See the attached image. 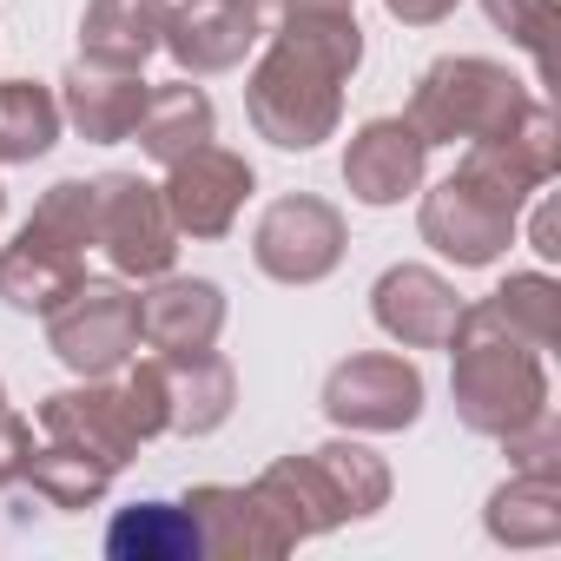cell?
<instances>
[{"label": "cell", "instance_id": "cell-9", "mask_svg": "<svg viewBox=\"0 0 561 561\" xmlns=\"http://www.w3.org/2000/svg\"><path fill=\"white\" fill-rule=\"evenodd\" d=\"M251 185H257L251 159L231 152V146H218V139H205L198 152H185V159L165 165L159 192H165V211H172L179 238H225L238 225Z\"/></svg>", "mask_w": 561, "mask_h": 561}, {"label": "cell", "instance_id": "cell-28", "mask_svg": "<svg viewBox=\"0 0 561 561\" xmlns=\"http://www.w3.org/2000/svg\"><path fill=\"white\" fill-rule=\"evenodd\" d=\"M318 456V469L331 476V489H337V502H344V515L351 522H364V515H377V508H390V462L370 449V443H357V436H337V443H324V449H311Z\"/></svg>", "mask_w": 561, "mask_h": 561}, {"label": "cell", "instance_id": "cell-27", "mask_svg": "<svg viewBox=\"0 0 561 561\" xmlns=\"http://www.w3.org/2000/svg\"><path fill=\"white\" fill-rule=\"evenodd\" d=\"M21 231L41 238V244H54V251L87 257V251L100 244V185H93V179H60V185H47L41 205H34V218H27Z\"/></svg>", "mask_w": 561, "mask_h": 561}, {"label": "cell", "instance_id": "cell-6", "mask_svg": "<svg viewBox=\"0 0 561 561\" xmlns=\"http://www.w3.org/2000/svg\"><path fill=\"white\" fill-rule=\"evenodd\" d=\"M423 370L397 351H357L324 377V416L344 436H397L423 416Z\"/></svg>", "mask_w": 561, "mask_h": 561}, {"label": "cell", "instance_id": "cell-18", "mask_svg": "<svg viewBox=\"0 0 561 561\" xmlns=\"http://www.w3.org/2000/svg\"><path fill=\"white\" fill-rule=\"evenodd\" d=\"M159 370H165L172 436H211V430L231 423V410H238V370H231V357H218L211 344L205 351H165Z\"/></svg>", "mask_w": 561, "mask_h": 561}, {"label": "cell", "instance_id": "cell-29", "mask_svg": "<svg viewBox=\"0 0 561 561\" xmlns=\"http://www.w3.org/2000/svg\"><path fill=\"white\" fill-rule=\"evenodd\" d=\"M119 397H126V416H133L139 443H152V436H165V430H172V410H165V370H159V357H133V364L119 370Z\"/></svg>", "mask_w": 561, "mask_h": 561}, {"label": "cell", "instance_id": "cell-36", "mask_svg": "<svg viewBox=\"0 0 561 561\" xmlns=\"http://www.w3.org/2000/svg\"><path fill=\"white\" fill-rule=\"evenodd\" d=\"M0 205H8V192H0Z\"/></svg>", "mask_w": 561, "mask_h": 561}, {"label": "cell", "instance_id": "cell-32", "mask_svg": "<svg viewBox=\"0 0 561 561\" xmlns=\"http://www.w3.org/2000/svg\"><path fill=\"white\" fill-rule=\"evenodd\" d=\"M27 456H34V423L0 403V489L27 482Z\"/></svg>", "mask_w": 561, "mask_h": 561}, {"label": "cell", "instance_id": "cell-20", "mask_svg": "<svg viewBox=\"0 0 561 561\" xmlns=\"http://www.w3.org/2000/svg\"><path fill=\"white\" fill-rule=\"evenodd\" d=\"M462 324L502 331L528 351H554L561 344V285L548 271H508L482 305H462Z\"/></svg>", "mask_w": 561, "mask_h": 561}, {"label": "cell", "instance_id": "cell-19", "mask_svg": "<svg viewBox=\"0 0 561 561\" xmlns=\"http://www.w3.org/2000/svg\"><path fill=\"white\" fill-rule=\"evenodd\" d=\"M165 14H172V0H87L80 60L119 67V73H146V60L165 41Z\"/></svg>", "mask_w": 561, "mask_h": 561}, {"label": "cell", "instance_id": "cell-21", "mask_svg": "<svg viewBox=\"0 0 561 561\" xmlns=\"http://www.w3.org/2000/svg\"><path fill=\"white\" fill-rule=\"evenodd\" d=\"M80 277H87V257L54 251V244H41L27 231H14V244H0V305H14L27 318L60 311L80 291Z\"/></svg>", "mask_w": 561, "mask_h": 561}, {"label": "cell", "instance_id": "cell-33", "mask_svg": "<svg viewBox=\"0 0 561 561\" xmlns=\"http://www.w3.org/2000/svg\"><path fill=\"white\" fill-rule=\"evenodd\" d=\"M383 14L403 27H443L456 14V0H383Z\"/></svg>", "mask_w": 561, "mask_h": 561}, {"label": "cell", "instance_id": "cell-13", "mask_svg": "<svg viewBox=\"0 0 561 561\" xmlns=\"http://www.w3.org/2000/svg\"><path fill=\"white\" fill-rule=\"evenodd\" d=\"M41 430L54 443H73L87 456H100L106 469H126L139 456V430L126 416V397H119V377H80L73 390H54L41 397Z\"/></svg>", "mask_w": 561, "mask_h": 561}, {"label": "cell", "instance_id": "cell-25", "mask_svg": "<svg viewBox=\"0 0 561 561\" xmlns=\"http://www.w3.org/2000/svg\"><path fill=\"white\" fill-rule=\"evenodd\" d=\"M60 93L41 80H0V165H34L60 146Z\"/></svg>", "mask_w": 561, "mask_h": 561}, {"label": "cell", "instance_id": "cell-10", "mask_svg": "<svg viewBox=\"0 0 561 561\" xmlns=\"http://www.w3.org/2000/svg\"><path fill=\"white\" fill-rule=\"evenodd\" d=\"M257 41H264L257 0H172L159 54H172V67L185 80H211V73L244 67V54Z\"/></svg>", "mask_w": 561, "mask_h": 561}, {"label": "cell", "instance_id": "cell-26", "mask_svg": "<svg viewBox=\"0 0 561 561\" xmlns=\"http://www.w3.org/2000/svg\"><path fill=\"white\" fill-rule=\"evenodd\" d=\"M113 476H119V469H106L100 456H87V449H73V443H54V436H47V449L27 456V482H34V495H41L47 508H67V515L100 508L106 489H113Z\"/></svg>", "mask_w": 561, "mask_h": 561}, {"label": "cell", "instance_id": "cell-7", "mask_svg": "<svg viewBox=\"0 0 561 561\" xmlns=\"http://www.w3.org/2000/svg\"><path fill=\"white\" fill-rule=\"evenodd\" d=\"M93 185H100V244L93 251H106V264L119 277H133V285L165 277L179 264V225L165 211V192L139 172H106Z\"/></svg>", "mask_w": 561, "mask_h": 561}, {"label": "cell", "instance_id": "cell-35", "mask_svg": "<svg viewBox=\"0 0 561 561\" xmlns=\"http://www.w3.org/2000/svg\"><path fill=\"white\" fill-rule=\"evenodd\" d=\"M0 403H8V390H0Z\"/></svg>", "mask_w": 561, "mask_h": 561}, {"label": "cell", "instance_id": "cell-31", "mask_svg": "<svg viewBox=\"0 0 561 561\" xmlns=\"http://www.w3.org/2000/svg\"><path fill=\"white\" fill-rule=\"evenodd\" d=\"M502 443H508V462L515 469H554L561 476V423H554V410H541L528 430H515Z\"/></svg>", "mask_w": 561, "mask_h": 561}, {"label": "cell", "instance_id": "cell-1", "mask_svg": "<svg viewBox=\"0 0 561 561\" xmlns=\"http://www.w3.org/2000/svg\"><path fill=\"white\" fill-rule=\"evenodd\" d=\"M344 73L298 41H264L244 73V119L277 152H318L344 126Z\"/></svg>", "mask_w": 561, "mask_h": 561}, {"label": "cell", "instance_id": "cell-24", "mask_svg": "<svg viewBox=\"0 0 561 561\" xmlns=\"http://www.w3.org/2000/svg\"><path fill=\"white\" fill-rule=\"evenodd\" d=\"M106 554L119 561H198V528L185 502H133L106 528Z\"/></svg>", "mask_w": 561, "mask_h": 561}, {"label": "cell", "instance_id": "cell-17", "mask_svg": "<svg viewBox=\"0 0 561 561\" xmlns=\"http://www.w3.org/2000/svg\"><path fill=\"white\" fill-rule=\"evenodd\" d=\"M251 495L264 502V515L277 522V535H285L291 548H298V541H318V535H331V528L351 522L344 502H337V489H331V476L318 469L311 449H305V456H277L271 469H257Z\"/></svg>", "mask_w": 561, "mask_h": 561}, {"label": "cell", "instance_id": "cell-11", "mask_svg": "<svg viewBox=\"0 0 561 561\" xmlns=\"http://www.w3.org/2000/svg\"><path fill=\"white\" fill-rule=\"evenodd\" d=\"M370 318L397 351H449L462 324V298L430 264H390L370 285Z\"/></svg>", "mask_w": 561, "mask_h": 561}, {"label": "cell", "instance_id": "cell-2", "mask_svg": "<svg viewBox=\"0 0 561 561\" xmlns=\"http://www.w3.org/2000/svg\"><path fill=\"white\" fill-rule=\"evenodd\" d=\"M449 357H456L449 397H456L462 430L502 443V436L528 430V423L548 410L541 351H528V344H515V337H502V331H482V324H456Z\"/></svg>", "mask_w": 561, "mask_h": 561}, {"label": "cell", "instance_id": "cell-30", "mask_svg": "<svg viewBox=\"0 0 561 561\" xmlns=\"http://www.w3.org/2000/svg\"><path fill=\"white\" fill-rule=\"evenodd\" d=\"M482 14L495 21V34H508L522 54H548V27H554V0H482Z\"/></svg>", "mask_w": 561, "mask_h": 561}, {"label": "cell", "instance_id": "cell-22", "mask_svg": "<svg viewBox=\"0 0 561 561\" xmlns=\"http://www.w3.org/2000/svg\"><path fill=\"white\" fill-rule=\"evenodd\" d=\"M133 139H139V152H146L152 165H172V159L198 152L205 139H218V106H211V93H205L198 80L179 73L172 87H152V93H146V113H139Z\"/></svg>", "mask_w": 561, "mask_h": 561}, {"label": "cell", "instance_id": "cell-8", "mask_svg": "<svg viewBox=\"0 0 561 561\" xmlns=\"http://www.w3.org/2000/svg\"><path fill=\"white\" fill-rule=\"evenodd\" d=\"M515 218H522V211H515L502 192H489L482 179H469V172H449V179L430 185L423 205H416L423 244H430L436 257H449L456 271L495 264V257L515 244Z\"/></svg>", "mask_w": 561, "mask_h": 561}, {"label": "cell", "instance_id": "cell-5", "mask_svg": "<svg viewBox=\"0 0 561 561\" xmlns=\"http://www.w3.org/2000/svg\"><path fill=\"white\" fill-rule=\"evenodd\" d=\"M351 251V225L331 198L318 192H285L271 198L257 231H251V264L271 285H324Z\"/></svg>", "mask_w": 561, "mask_h": 561}, {"label": "cell", "instance_id": "cell-34", "mask_svg": "<svg viewBox=\"0 0 561 561\" xmlns=\"http://www.w3.org/2000/svg\"><path fill=\"white\" fill-rule=\"evenodd\" d=\"M528 244H535L548 264L561 257V211H554V198H541V205H535V218H528Z\"/></svg>", "mask_w": 561, "mask_h": 561}, {"label": "cell", "instance_id": "cell-12", "mask_svg": "<svg viewBox=\"0 0 561 561\" xmlns=\"http://www.w3.org/2000/svg\"><path fill=\"white\" fill-rule=\"evenodd\" d=\"M423 172H430V146L403 113L364 119L344 139V192L357 205H370V211H390L410 192H423Z\"/></svg>", "mask_w": 561, "mask_h": 561}, {"label": "cell", "instance_id": "cell-16", "mask_svg": "<svg viewBox=\"0 0 561 561\" xmlns=\"http://www.w3.org/2000/svg\"><path fill=\"white\" fill-rule=\"evenodd\" d=\"M146 73H119V67H93L73 60L60 73V119L87 139V146H119L133 139L139 113H146Z\"/></svg>", "mask_w": 561, "mask_h": 561}, {"label": "cell", "instance_id": "cell-3", "mask_svg": "<svg viewBox=\"0 0 561 561\" xmlns=\"http://www.w3.org/2000/svg\"><path fill=\"white\" fill-rule=\"evenodd\" d=\"M528 87L482 54H449L436 67H423L416 93H410V126L423 133V146H469V139H495L528 113Z\"/></svg>", "mask_w": 561, "mask_h": 561}, {"label": "cell", "instance_id": "cell-14", "mask_svg": "<svg viewBox=\"0 0 561 561\" xmlns=\"http://www.w3.org/2000/svg\"><path fill=\"white\" fill-rule=\"evenodd\" d=\"M185 515L198 528V554L211 561H277V554H291V541L277 535V522L264 515V502L231 482H198L185 495Z\"/></svg>", "mask_w": 561, "mask_h": 561}, {"label": "cell", "instance_id": "cell-15", "mask_svg": "<svg viewBox=\"0 0 561 561\" xmlns=\"http://www.w3.org/2000/svg\"><path fill=\"white\" fill-rule=\"evenodd\" d=\"M225 331V285H211V277H152V285L139 291V344L146 351H205L218 344Z\"/></svg>", "mask_w": 561, "mask_h": 561}, {"label": "cell", "instance_id": "cell-23", "mask_svg": "<svg viewBox=\"0 0 561 561\" xmlns=\"http://www.w3.org/2000/svg\"><path fill=\"white\" fill-rule=\"evenodd\" d=\"M482 528L502 548H554L561 541V476L554 469H515L489 495Z\"/></svg>", "mask_w": 561, "mask_h": 561}, {"label": "cell", "instance_id": "cell-4", "mask_svg": "<svg viewBox=\"0 0 561 561\" xmlns=\"http://www.w3.org/2000/svg\"><path fill=\"white\" fill-rule=\"evenodd\" d=\"M47 351L73 377H119L139 357V291L126 277H80V291L47 311Z\"/></svg>", "mask_w": 561, "mask_h": 561}]
</instances>
